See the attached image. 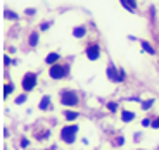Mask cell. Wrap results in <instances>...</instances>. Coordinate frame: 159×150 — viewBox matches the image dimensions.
<instances>
[{"label": "cell", "mask_w": 159, "mask_h": 150, "mask_svg": "<svg viewBox=\"0 0 159 150\" xmlns=\"http://www.w3.org/2000/svg\"><path fill=\"white\" fill-rule=\"evenodd\" d=\"M50 26H52V21H43V23L40 24V31H47Z\"/></svg>", "instance_id": "18"}, {"label": "cell", "mask_w": 159, "mask_h": 150, "mask_svg": "<svg viewBox=\"0 0 159 150\" xmlns=\"http://www.w3.org/2000/svg\"><path fill=\"white\" fill-rule=\"evenodd\" d=\"M78 124H66L64 128H61V142L66 145H73L76 142V135H78Z\"/></svg>", "instance_id": "1"}, {"label": "cell", "mask_w": 159, "mask_h": 150, "mask_svg": "<svg viewBox=\"0 0 159 150\" xmlns=\"http://www.w3.org/2000/svg\"><path fill=\"white\" fill-rule=\"evenodd\" d=\"M59 100L64 107H76L80 104V97L75 90H62L59 93Z\"/></svg>", "instance_id": "3"}, {"label": "cell", "mask_w": 159, "mask_h": 150, "mask_svg": "<svg viewBox=\"0 0 159 150\" xmlns=\"http://www.w3.org/2000/svg\"><path fill=\"white\" fill-rule=\"evenodd\" d=\"M36 83H38V76L36 73H26L21 79V88H23L24 93H28V91L35 90L36 88Z\"/></svg>", "instance_id": "4"}, {"label": "cell", "mask_w": 159, "mask_h": 150, "mask_svg": "<svg viewBox=\"0 0 159 150\" xmlns=\"http://www.w3.org/2000/svg\"><path fill=\"white\" fill-rule=\"evenodd\" d=\"M61 60V54L59 52H50V54H47V57H45V64H47L48 67L54 66V64H57Z\"/></svg>", "instance_id": "8"}, {"label": "cell", "mask_w": 159, "mask_h": 150, "mask_svg": "<svg viewBox=\"0 0 159 150\" xmlns=\"http://www.w3.org/2000/svg\"><path fill=\"white\" fill-rule=\"evenodd\" d=\"M85 55L88 60H99L102 55V50H100L99 43H88V47L85 48Z\"/></svg>", "instance_id": "6"}, {"label": "cell", "mask_w": 159, "mask_h": 150, "mask_svg": "<svg viewBox=\"0 0 159 150\" xmlns=\"http://www.w3.org/2000/svg\"><path fill=\"white\" fill-rule=\"evenodd\" d=\"M14 90H16V85L14 83H11V81L4 83V99H9V97L14 93Z\"/></svg>", "instance_id": "12"}, {"label": "cell", "mask_w": 159, "mask_h": 150, "mask_svg": "<svg viewBox=\"0 0 159 150\" xmlns=\"http://www.w3.org/2000/svg\"><path fill=\"white\" fill-rule=\"evenodd\" d=\"M11 64H12V59L7 55V54H5V55H4V66H5V67H9Z\"/></svg>", "instance_id": "23"}, {"label": "cell", "mask_w": 159, "mask_h": 150, "mask_svg": "<svg viewBox=\"0 0 159 150\" xmlns=\"http://www.w3.org/2000/svg\"><path fill=\"white\" fill-rule=\"evenodd\" d=\"M152 130H159V116L156 119H152V124H151Z\"/></svg>", "instance_id": "22"}, {"label": "cell", "mask_w": 159, "mask_h": 150, "mask_svg": "<svg viewBox=\"0 0 159 150\" xmlns=\"http://www.w3.org/2000/svg\"><path fill=\"white\" fill-rule=\"evenodd\" d=\"M139 150H143V148H139Z\"/></svg>", "instance_id": "27"}, {"label": "cell", "mask_w": 159, "mask_h": 150, "mask_svg": "<svg viewBox=\"0 0 159 150\" xmlns=\"http://www.w3.org/2000/svg\"><path fill=\"white\" fill-rule=\"evenodd\" d=\"M151 124H152V119H149V117H145V119L142 121V126H143V128H149Z\"/></svg>", "instance_id": "25"}, {"label": "cell", "mask_w": 159, "mask_h": 150, "mask_svg": "<svg viewBox=\"0 0 159 150\" xmlns=\"http://www.w3.org/2000/svg\"><path fill=\"white\" fill-rule=\"evenodd\" d=\"M152 105H154V100H152V99L143 100V102H142V111H151Z\"/></svg>", "instance_id": "15"}, {"label": "cell", "mask_w": 159, "mask_h": 150, "mask_svg": "<svg viewBox=\"0 0 159 150\" xmlns=\"http://www.w3.org/2000/svg\"><path fill=\"white\" fill-rule=\"evenodd\" d=\"M50 104H52L50 95H43L42 100H40V104H38V109H40V111H50V109H52Z\"/></svg>", "instance_id": "10"}, {"label": "cell", "mask_w": 159, "mask_h": 150, "mask_svg": "<svg viewBox=\"0 0 159 150\" xmlns=\"http://www.w3.org/2000/svg\"><path fill=\"white\" fill-rule=\"evenodd\" d=\"M126 2H128V5H130L133 11H135V9H139V2H137V0H126Z\"/></svg>", "instance_id": "21"}, {"label": "cell", "mask_w": 159, "mask_h": 150, "mask_svg": "<svg viewBox=\"0 0 159 150\" xmlns=\"http://www.w3.org/2000/svg\"><path fill=\"white\" fill-rule=\"evenodd\" d=\"M5 17H7V19H14V21H16L17 19V14H16V12H12V11H5Z\"/></svg>", "instance_id": "19"}, {"label": "cell", "mask_w": 159, "mask_h": 150, "mask_svg": "<svg viewBox=\"0 0 159 150\" xmlns=\"http://www.w3.org/2000/svg\"><path fill=\"white\" fill-rule=\"evenodd\" d=\"M119 117H121V121L123 122H131L133 119L137 117V114L135 112H131V111H128V109H121V114H119Z\"/></svg>", "instance_id": "9"}, {"label": "cell", "mask_w": 159, "mask_h": 150, "mask_svg": "<svg viewBox=\"0 0 159 150\" xmlns=\"http://www.w3.org/2000/svg\"><path fill=\"white\" fill-rule=\"evenodd\" d=\"M80 117V112H75V111H64V119L66 121H76V119Z\"/></svg>", "instance_id": "14"}, {"label": "cell", "mask_w": 159, "mask_h": 150, "mask_svg": "<svg viewBox=\"0 0 159 150\" xmlns=\"http://www.w3.org/2000/svg\"><path fill=\"white\" fill-rule=\"evenodd\" d=\"M106 107H107V111H109V112H116V111L119 109L118 102H107V105H106Z\"/></svg>", "instance_id": "16"}, {"label": "cell", "mask_w": 159, "mask_h": 150, "mask_svg": "<svg viewBox=\"0 0 159 150\" xmlns=\"http://www.w3.org/2000/svg\"><path fill=\"white\" fill-rule=\"evenodd\" d=\"M69 76V66L68 64H54L48 67V78L50 79H64Z\"/></svg>", "instance_id": "2"}, {"label": "cell", "mask_w": 159, "mask_h": 150, "mask_svg": "<svg viewBox=\"0 0 159 150\" xmlns=\"http://www.w3.org/2000/svg\"><path fill=\"white\" fill-rule=\"evenodd\" d=\"M140 45H142V48H143L145 54H149V55H154V54H156V48L149 43L147 40H140Z\"/></svg>", "instance_id": "13"}, {"label": "cell", "mask_w": 159, "mask_h": 150, "mask_svg": "<svg viewBox=\"0 0 159 150\" xmlns=\"http://www.w3.org/2000/svg\"><path fill=\"white\" fill-rule=\"evenodd\" d=\"M35 12H36V9H26L24 14H26V16H35Z\"/></svg>", "instance_id": "26"}, {"label": "cell", "mask_w": 159, "mask_h": 150, "mask_svg": "<svg viewBox=\"0 0 159 150\" xmlns=\"http://www.w3.org/2000/svg\"><path fill=\"white\" fill-rule=\"evenodd\" d=\"M119 4L123 5V7H125V9H126V11H128V12H130V14H133V9H131V7H130V5H128V2H126V0H119Z\"/></svg>", "instance_id": "20"}, {"label": "cell", "mask_w": 159, "mask_h": 150, "mask_svg": "<svg viewBox=\"0 0 159 150\" xmlns=\"http://www.w3.org/2000/svg\"><path fill=\"white\" fill-rule=\"evenodd\" d=\"M38 42H40V31H31L28 36V45L31 48H35L38 45Z\"/></svg>", "instance_id": "11"}, {"label": "cell", "mask_w": 159, "mask_h": 150, "mask_svg": "<svg viewBox=\"0 0 159 150\" xmlns=\"http://www.w3.org/2000/svg\"><path fill=\"white\" fill-rule=\"evenodd\" d=\"M19 145H21V148H26V147L30 145V140H28V138H21Z\"/></svg>", "instance_id": "24"}, {"label": "cell", "mask_w": 159, "mask_h": 150, "mask_svg": "<svg viewBox=\"0 0 159 150\" xmlns=\"http://www.w3.org/2000/svg\"><path fill=\"white\" fill-rule=\"evenodd\" d=\"M73 36H75L76 40H81L87 36V26H83V24H78V26H75L73 28Z\"/></svg>", "instance_id": "7"}, {"label": "cell", "mask_w": 159, "mask_h": 150, "mask_svg": "<svg viewBox=\"0 0 159 150\" xmlns=\"http://www.w3.org/2000/svg\"><path fill=\"white\" fill-rule=\"evenodd\" d=\"M106 74H107V78L111 79L112 83H123L125 76H126L123 69H119V71H118V69H116L114 66H111V64H109L107 69H106Z\"/></svg>", "instance_id": "5"}, {"label": "cell", "mask_w": 159, "mask_h": 150, "mask_svg": "<svg viewBox=\"0 0 159 150\" xmlns=\"http://www.w3.org/2000/svg\"><path fill=\"white\" fill-rule=\"evenodd\" d=\"M26 100H28V95H26V93H23V95H19V97H17V99L14 100V102H16L17 105H21V104H24Z\"/></svg>", "instance_id": "17"}]
</instances>
